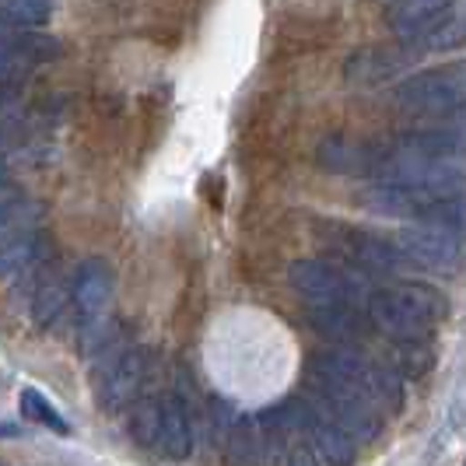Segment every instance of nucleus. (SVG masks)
<instances>
[{"mask_svg":"<svg viewBox=\"0 0 466 466\" xmlns=\"http://www.w3.org/2000/svg\"><path fill=\"white\" fill-rule=\"evenodd\" d=\"M449 316V302L439 288L403 280L369 295V323L393 340H428L431 327Z\"/></svg>","mask_w":466,"mask_h":466,"instance_id":"f257e3e1","label":"nucleus"},{"mask_svg":"<svg viewBox=\"0 0 466 466\" xmlns=\"http://www.w3.org/2000/svg\"><path fill=\"white\" fill-rule=\"evenodd\" d=\"M288 280L309 305L358 302V299L372 295L365 267H333L327 259H299V263H291Z\"/></svg>","mask_w":466,"mask_h":466,"instance_id":"f03ea898","label":"nucleus"},{"mask_svg":"<svg viewBox=\"0 0 466 466\" xmlns=\"http://www.w3.org/2000/svg\"><path fill=\"white\" fill-rule=\"evenodd\" d=\"M400 109L418 113V116H442L466 106V60L449 67L420 70L397 85Z\"/></svg>","mask_w":466,"mask_h":466,"instance_id":"7ed1b4c3","label":"nucleus"},{"mask_svg":"<svg viewBox=\"0 0 466 466\" xmlns=\"http://www.w3.org/2000/svg\"><path fill=\"white\" fill-rule=\"evenodd\" d=\"M397 246L414 267L435 270V274H452L463 263V238L445 232V228H435V225H424V221L403 228Z\"/></svg>","mask_w":466,"mask_h":466,"instance_id":"20e7f679","label":"nucleus"},{"mask_svg":"<svg viewBox=\"0 0 466 466\" xmlns=\"http://www.w3.org/2000/svg\"><path fill=\"white\" fill-rule=\"evenodd\" d=\"M60 56V43L39 35L32 28H11L4 32V53H0V74H4V88L15 92V85H22L25 77L32 74L35 64H46Z\"/></svg>","mask_w":466,"mask_h":466,"instance_id":"39448f33","label":"nucleus"},{"mask_svg":"<svg viewBox=\"0 0 466 466\" xmlns=\"http://www.w3.org/2000/svg\"><path fill=\"white\" fill-rule=\"evenodd\" d=\"M74 309H77V323L95 327V323H109V305H113V270L106 259H85L74 274Z\"/></svg>","mask_w":466,"mask_h":466,"instance_id":"423d86ee","label":"nucleus"},{"mask_svg":"<svg viewBox=\"0 0 466 466\" xmlns=\"http://www.w3.org/2000/svg\"><path fill=\"white\" fill-rule=\"evenodd\" d=\"M372 369L365 358H358L354 350L348 348H337V350H323L316 354L312 361V379H316V390L323 393H369V382H372Z\"/></svg>","mask_w":466,"mask_h":466,"instance_id":"0eeeda50","label":"nucleus"},{"mask_svg":"<svg viewBox=\"0 0 466 466\" xmlns=\"http://www.w3.org/2000/svg\"><path fill=\"white\" fill-rule=\"evenodd\" d=\"M147 375V354L144 350H123L116 361L106 365L98 375V403L106 410H119L140 393V382Z\"/></svg>","mask_w":466,"mask_h":466,"instance_id":"6e6552de","label":"nucleus"},{"mask_svg":"<svg viewBox=\"0 0 466 466\" xmlns=\"http://www.w3.org/2000/svg\"><path fill=\"white\" fill-rule=\"evenodd\" d=\"M403 147H418V151H431V155H452L463 158L466 155V106L452 109L442 116H431L420 130L400 137Z\"/></svg>","mask_w":466,"mask_h":466,"instance_id":"1a4fd4ad","label":"nucleus"},{"mask_svg":"<svg viewBox=\"0 0 466 466\" xmlns=\"http://www.w3.org/2000/svg\"><path fill=\"white\" fill-rule=\"evenodd\" d=\"M382 155H386V151H379L372 144H358V140H348V137H327L319 144V151H316L319 165L329 168V172H340V176H369V179H375Z\"/></svg>","mask_w":466,"mask_h":466,"instance_id":"9d476101","label":"nucleus"},{"mask_svg":"<svg viewBox=\"0 0 466 466\" xmlns=\"http://www.w3.org/2000/svg\"><path fill=\"white\" fill-rule=\"evenodd\" d=\"M414 56H418V49L369 46L348 60V77L354 85H382V81L397 77L403 67H410Z\"/></svg>","mask_w":466,"mask_h":466,"instance_id":"9b49d317","label":"nucleus"},{"mask_svg":"<svg viewBox=\"0 0 466 466\" xmlns=\"http://www.w3.org/2000/svg\"><path fill=\"white\" fill-rule=\"evenodd\" d=\"M431 200H439V197L414 187H400V183H375L372 189L361 193V204L375 214H386V218H410V214L420 218V210Z\"/></svg>","mask_w":466,"mask_h":466,"instance_id":"f8f14e48","label":"nucleus"},{"mask_svg":"<svg viewBox=\"0 0 466 466\" xmlns=\"http://www.w3.org/2000/svg\"><path fill=\"white\" fill-rule=\"evenodd\" d=\"M309 319L323 337L337 340V344H354L365 337L369 323L354 312L350 302H333V305H309Z\"/></svg>","mask_w":466,"mask_h":466,"instance_id":"ddd939ff","label":"nucleus"},{"mask_svg":"<svg viewBox=\"0 0 466 466\" xmlns=\"http://www.w3.org/2000/svg\"><path fill=\"white\" fill-rule=\"evenodd\" d=\"M309 428H312L316 449L323 452V460H327L329 466H350L354 463V456H358V439L350 435L340 420H333L329 414L319 410V414H312Z\"/></svg>","mask_w":466,"mask_h":466,"instance_id":"4468645a","label":"nucleus"},{"mask_svg":"<svg viewBox=\"0 0 466 466\" xmlns=\"http://www.w3.org/2000/svg\"><path fill=\"white\" fill-rule=\"evenodd\" d=\"M456 0H397L390 11V25L400 39H418L428 25H435Z\"/></svg>","mask_w":466,"mask_h":466,"instance_id":"2eb2a0df","label":"nucleus"},{"mask_svg":"<svg viewBox=\"0 0 466 466\" xmlns=\"http://www.w3.org/2000/svg\"><path fill=\"white\" fill-rule=\"evenodd\" d=\"M158 449L168 460H187L193 452V428H189L187 407L176 397L162 400V428H158Z\"/></svg>","mask_w":466,"mask_h":466,"instance_id":"dca6fc26","label":"nucleus"},{"mask_svg":"<svg viewBox=\"0 0 466 466\" xmlns=\"http://www.w3.org/2000/svg\"><path fill=\"white\" fill-rule=\"evenodd\" d=\"M39 228H28V232H0V270L7 278H18L25 270L35 267L39 259Z\"/></svg>","mask_w":466,"mask_h":466,"instance_id":"f3484780","label":"nucleus"},{"mask_svg":"<svg viewBox=\"0 0 466 466\" xmlns=\"http://www.w3.org/2000/svg\"><path fill=\"white\" fill-rule=\"evenodd\" d=\"M418 53H442V49H456L466 43V11L463 7H452L445 11L435 25H428L418 39H410Z\"/></svg>","mask_w":466,"mask_h":466,"instance_id":"a211bd4d","label":"nucleus"},{"mask_svg":"<svg viewBox=\"0 0 466 466\" xmlns=\"http://www.w3.org/2000/svg\"><path fill=\"white\" fill-rule=\"evenodd\" d=\"M67 305H74V288H67L64 280L56 278L43 280L35 288V295H32V319H35V327H53L64 316Z\"/></svg>","mask_w":466,"mask_h":466,"instance_id":"6ab92c4d","label":"nucleus"},{"mask_svg":"<svg viewBox=\"0 0 466 466\" xmlns=\"http://www.w3.org/2000/svg\"><path fill=\"white\" fill-rule=\"evenodd\" d=\"M225 463L253 466L259 463V424L253 418H235L225 435Z\"/></svg>","mask_w":466,"mask_h":466,"instance_id":"aec40b11","label":"nucleus"},{"mask_svg":"<svg viewBox=\"0 0 466 466\" xmlns=\"http://www.w3.org/2000/svg\"><path fill=\"white\" fill-rule=\"evenodd\" d=\"M418 221L435 225V228H445V232L466 238V197L463 193H452V197H439V200H431L428 208L420 210Z\"/></svg>","mask_w":466,"mask_h":466,"instance_id":"412c9836","label":"nucleus"},{"mask_svg":"<svg viewBox=\"0 0 466 466\" xmlns=\"http://www.w3.org/2000/svg\"><path fill=\"white\" fill-rule=\"evenodd\" d=\"M0 11L11 28H39L53 15V0H0Z\"/></svg>","mask_w":466,"mask_h":466,"instance_id":"4be33fe9","label":"nucleus"},{"mask_svg":"<svg viewBox=\"0 0 466 466\" xmlns=\"http://www.w3.org/2000/svg\"><path fill=\"white\" fill-rule=\"evenodd\" d=\"M22 414L25 420H32V424H43L49 431H56V435H70V424L64 420L60 410H53V403H49L39 390H22Z\"/></svg>","mask_w":466,"mask_h":466,"instance_id":"5701e85b","label":"nucleus"},{"mask_svg":"<svg viewBox=\"0 0 466 466\" xmlns=\"http://www.w3.org/2000/svg\"><path fill=\"white\" fill-rule=\"evenodd\" d=\"M369 393L379 403V410H393L397 414L400 403H403V386H400V375L393 369H372V382H369Z\"/></svg>","mask_w":466,"mask_h":466,"instance_id":"b1692460","label":"nucleus"},{"mask_svg":"<svg viewBox=\"0 0 466 466\" xmlns=\"http://www.w3.org/2000/svg\"><path fill=\"white\" fill-rule=\"evenodd\" d=\"M130 428L137 435V442L158 445V428H162V400H140V407L130 418Z\"/></svg>","mask_w":466,"mask_h":466,"instance_id":"393cba45","label":"nucleus"},{"mask_svg":"<svg viewBox=\"0 0 466 466\" xmlns=\"http://www.w3.org/2000/svg\"><path fill=\"white\" fill-rule=\"evenodd\" d=\"M397 361L407 375L428 372V369H431V344H428V340H400Z\"/></svg>","mask_w":466,"mask_h":466,"instance_id":"a878e982","label":"nucleus"},{"mask_svg":"<svg viewBox=\"0 0 466 466\" xmlns=\"http://www.w3.org/2000/svg\"><path fill=\"white\" fill-rule=\"evenodd\" d=\"M284 466H316V449L309 442H299L288 449V460H284Z\"/></svg>","mask_w":466,"mask_h":466,"instance_id":"bb28decb","label":"nucleus"}]
</instances>
